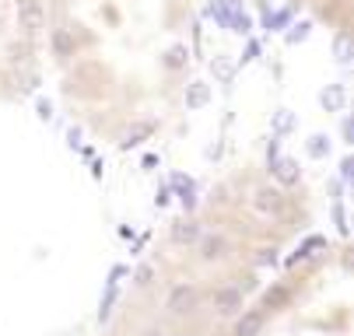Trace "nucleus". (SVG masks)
Returning a JSON list of instances; mask_svg holds the SVG:
<instances>
[{
    "label": "nucleus",
    "instance_id": "7ed1b4c3",
    "mask_svg": "<svg viewBox=\"0 0 354 336\" xmlns=\"http://www.w3.org/2000/svg\"><path fill=\"white\" fill-rule=\"evenodd\" d=\"M214 309L221 315H235V312H242V287H221L214 294Z\"/></svg>",
    "mask_w": 354,
    "mask_h": 336
},
{
    "label": "nucleus",
    "instance_id": "9d476101",
    "mask_svg": "<svg viewBox=\"0 0 354 336\" xmlns=\"http://www.w3.org/2000/svg\"><path fill=\"white\" fill-rule=\"evenodd\" d=\"M288 298H291L288 287L277 284V287H270L267 294H263V309H281V305H288Z\"/></svg>",
    "mask_w": 354,
    "mask_h": 336
},
{
    "label": "nucleus",
    "instance_id": "1a4fd4ad",
    "mask_svg": "<svg viewBox=\"0 0 354 336\" xmlns=\"http://www.w3.org/2000/svg\"><path fill=\"white\" fill-rule=\"evenodd\" d=\"M319 4L330 18H337V25H347V0H319Z\"/></svg>",
    "mask_w": 354,
    "mask_h": 336
},
{
    "label": "nucleus",
    "instance_id": "f257e3e1",
    "mask_svg": "<svg viewBox=\"0 0 354 336\" xmlns=\"http://www.w3.org/2000/svg\"><path fill=\"white\" fill-rule=\"evenodd\" d=\"M175 0H53L49 49L67 70L74 99L88 109H102L112 123V140L120 130V88H116V46L123 60L127 95V133L123 151L155 137L158 116L147 102L140 81V56L158 91L179 81L190 67V42L172 25Z\"/></svg>",
    "mask_w": 354,
    "mask_h": 336
},
{
    "label": "nucleus",
    "instance_id": "39448f33",
    "mask_svg": "<svg viewBox=\"0 0 354 336\" xmlns=\"http://www.w3.org/2000/svg\"><path fill=\"white\" fill-rule=\"evenodd\" d=\"M168 309L175 312V315H183V312H193L197 309V291L193 287H186V284H179L172 294H168Z\"/></svg>",
    "mask_w": 354,
    "mask_h": 336
},
{
    "label": "nucleus",
    "instance_id": "20e7f679",
    "mask_svg": "<svg viewBox=\"0 0 354 336\" xmlns=\"http://www.w3.org/2000/svg\"><path fill=\"white\" fill-rule=\"evenodd\" d=\"M200 256L203 259H221L228 253V238L225 235H211V231H200Z\"/></svg>",
    "mask_w": 354,
    "mask_h": 336
},
{
    "label": "nucleus",
    "instance_id": "9b49d317",
    "mask_svg": "<svg viewBox=\"0 0 354 336\" xmlns=\"http://www.w3.org/2000/svg\"><path fill=\"white\" fill-rule=\"evenodd\" d=\"M274 259H277V253H274V249H260V259H256V263L267 266V263H274Z\"/></svg>",
    "mask_w": 354,
    "mask_h": 336
},
{
    "label": "nucleus",
    "instance_id": "6e6552de",
    "mask_svg": "<svg viewBox=\"0 0 354 336\" xmlns=\"http://www.w3.org/2000/svg\"><path fill=\"white\" fill-rule=\"evenodd\" d=\"M323 249H327V238H309V242H305V246H302L299 253H294V256H291V266H299V263H305V259H312V256H319Z\"/></svg>",
    "mask_w": 354,
    "mask_h": 336
},
{
    "label": "nucleus",
    "instance_id": "0eeeda50",
    "mask_svg": "<svg viewBox=\"0 0 354 336\" xmlns=\"http://www.w3.org/2000/svg\"><path fill=\"white\" fill-rule=\"evenodd\" d=\"M200 231H203V228H200L197 221H179V224L172 228V238L179 242V246H190V242H197V238H200Z\"/></svg>",
    "mask_w": 354,
    "mask_h": 336
},
{
    "label": "nucleus",
    "instance_id": "f8f14e48",
    "mask_svg": "<svg viewBox=\"0 0 354 336\" xmlns=\"http://www.w3.org/2000/svg\"><path fill=\"white\" fill-rule=\"evenodd\" d=\"M151 273H155L151 266H140V270H137V284H147V281H151Z\"/></svg>",
    "mask_w": 354,
    "mask_h": 336
},
{
    "label": "nucleus",
    "instance_id": "423d86ee",
    "mask_svg": "<svg viewBox=\"0 0 354 336\" xmlns=\"http://www.w3.org/2000/svg\"><path fill=\"white\" fill-rule=\"evenodd\" d=\"M263 322H267V312L256 309V312H242V319L235 322V336H260Z\"/></svg>",
    "mask_w": 354,
    "mask_h": 336
},
{
    "label": "nucleus",
    "instance_id": "f03ea898",
    "mask_svg": "<svg viewBox=\"0 0 354 336\" xmlns=\"http://www.w3.org/2000/svg\"><path fill=\"white\" fill-rule=\"evenodd\" d=\"M46 28V0H0V95L39 84L36 53Z\"/></svg>",
    "mask_w": 354,
    "mask_h": 336
}]
</instances>
